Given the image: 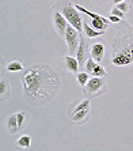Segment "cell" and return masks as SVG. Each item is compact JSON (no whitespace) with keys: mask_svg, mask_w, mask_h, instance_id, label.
<instances>
[{"mask_svg":"<svg viewBox=\"0 0 133 151\" xmlns=\"http://www.w3.org/2000/svg\"><path fill=\"white\" fill-rule=\"evenodd\" d=\"M25 101L31 106L49 104L60 88V76L46 64H34L21 76Z\"/></svg>","mask_w":133,"mask_h":151,"instance_id":"1","label":"cell"},{"mask_svg":"<svg viewBox=\"0 0 133 151\" xmlns=\"http://www.w3.org/2000/svg\"><path fill=\"white\" fill-rule=\"evenodd\" d=\"M105 44L109 60L114 67H129L133 64V26L126 19L112 23L105 32Z\"/></svg>","mask_w":133,"mask_h":151,"instance_id":"2","label":"cell"},{"mask_svg":"<svg viewBox=\"0 0 133 151\" xmlns=\"http://www.w3.org/2000/svg\"><path fill=\"white\" fill-rule=\"evenodd\" d=\"M53 11H57L61 15H64L68 23L71 26H74L79 33H83V18L79 14V11L75 6L71 4L69 0H57L54 6H53Z\"/></svg>","mask_w":133,"mask_h":151,"instance_id":"3","label":"cell"},{"mask_svg":"<svg viewBox=\"0 0 133 151\" xmlns=\"http://www.w3.org/2000/svg\"><path fill=\"white\" fill-rule=\"evenodd\" d=\"M109 87L106 83V76H92L87 84L82 87V91L84 94V98H95L98 95H102L103 93H107Z\"/></svg>","mask_w":133,"mask_h":151,"instance_id":"4","label":"cell"},{"mask_svg":"<svg viewBox=\"0 0 133 151\" xmlns=\"http://www.w3.org/2000/svg\"><path fill=\"white\" fill-rule=\"evenodd\" d=\"M29 123V116L26 112H16L11 113L6 117V127L10 135H16L19 134Z\"/></svg>","mask_w":133,"mask_h":151,"instance_id":"5","label":"cell"},{"mask_svg":"<svg viewBox=\"0 0 133 151\" xmlns=\"http://www.w3.org/2000/svg\"><path fill=\"white\" fill-rule=\"evenodd\" d=\"M90 46H91L90 38L86 37L83 33H80V44H79V48H77V50H76V55H75L77 61H79L80 68L86 67V61H87L88 57L91 56V55H90Z\"/></svg>","mask_w":133,"mask_h":151,"instance_id":"6","label":"cell"},{"mask_svg":"<svg viewBox=\"0 0 133 151\" xmlns=\"http://www.w3.org/2000/svg\"><path fill=\"white\" fill-rule=\"evenodd\" d=\"M64 38H65L66 45H68V55H71V56L76 55V50L79 48V44H80V33L77 32L74 26L68 25Z\"/></svg>","mask_w":133,"mask_h":151,"instance_id":"7","label":"cell"},{"mask_svg":"<svg viewBox=\"0 0 133 151\" xmlns=\"http://www.w3.org/2000/svg\"><path fill=\"white\" fill-rule=\"evenodd\" d=\"M60 65L63 67V70H65L66 72H71V74L76 75L80 70V65H79V61H77L76 56H71V55H66L63 59H60Z\"/></svg>","mask_w":133,"mask_h":151,"instance_id":"8","label":"cell"},{"mask_svg":"<svg viewBox=\"0 0 133 151\" xmlns=\"http://www.w3.org/2000/svg\"><path fill=\"white\" fill-rule=\"evenodd\" d=\"M53 25H54V29L56 32L60 34V37H65V33H66V27H68V21H66L64 15H61L60 12L57 11H53Z\"/></svg>","mask_w":133,"mask_h":151,"instance_id":"9","label":"cell"},{"mask_svg":"<svg viewBox=\"0 0 133 151\" xmlns=\"http://www.w3.org/2000/svg\"><path fill=\"white\" fill-rule=\"evenodd\" d=\"M105 53H106V45L103 42H94L90 46V55L91 57L97 61V63H102L105 60Z\"/></svg>","mask_w":133,"mask_h":151,"instance_id":"10","label":"cell"},{"mask_svg":"<svg viewBox=\"0 0 133 151\" xmlns=\"http://www.w3.org/2000/svg\"><path fill=\"white\" fill-rule=\"evenodd\" d=\"M90 102H91V99H90V98L77 99V101H74L69 106H68V110H66V116L71 119V117L74 116L75 113H77V112H80V110H83V109H87V108H90Z\"/></svg>","mask_w":133,"mask_h":151,"instance_id":"11","label":"cell"},{"mask_svg":"<svg viewBox=\"0 0 133 151\" xmlns=\"http://www.w3.org/2000/svg\"><path fill=\"white\" fill-rule=\"evenodd\" d=\"M83 34L86 35V37H88V38H98V37L105 35V32H98V30H95V29L84 19L83 21Z\"/></svg>","mask_w":133,"mask_h":151,"instance_id":"12","label":"cell"},{"mask_svg":"<svg viewBox=\"0 0 133 151\" xmlns=\"http://www.w3.org/2000/svg\"><path fill=\"white\" fill-rule=\"evenodd\" d=\"M88 116H90V108H87V109H83V110H80V112L75 113V114L71 117L69 120H71V123H72V124H76V125H79V124L87 123Z\"/></svg>","mask_w":133,"mask_h":151,"instance_id":"13","label":"cell"},{"mask_svg":"<svg viewBox=\"0 0 133 151\" xmlns=\"http://www.w3.org/2000/svg\"><path fill=\"white\" fill-rule=\"evenodd\" d=\"M11 98V86L8 79H1L0 82V99L7 101Z\"/></svg>","mask_w":133,"mask_h":151,"instance_id":"14","label":"cell"},{"mask_svg":"<svg viewBox=\"0 0 133 151\" xmlns=\"http://www.w3.org/2000/svg\"><path fill=\"white\" fill-rule=\"evenodd\" d=\"M4 68H6V71H8V72H19V71L23 70V64H22L21 60H10L6 65H4Z\"/></svg>","mask_w":133,"mask_h":151,"instance_id":"15","label":"cell"},{"mask_svg":"<svg viewBox=\"0 0 133 151\" xmlns=\"http://www.w3.org/2000/svg\"><path fill=\"white\" fill-rule=\"evenodd\" d=\"M16 146L19 148H29L31 146V136L30 135H22L16 140Z\"/></svg>","mask_w":133,"mask_h":151,"instance_id":"16","label":"cell"},{"mask_svg":"<svg viewBox=\"0 0 133 151\" xmlns=\"http://www.w3.org/2000/svg\"><path fill=\"white\" fill-rule=\"evenodd\" d=\"M76 81H77V83H79V86H80V87H84V86L87 84V82L90 81V74H88V72H86V71L77 72V74H76Z\"/></svg>","mask_w":133,"mask_h":151,"instance_id":"17","label":"cell"},{"mask_svg":"<svg viewBox=\"0 0 133 151\" xmlns=\"http://www.w3.org/2000/svg\"><path fill=\"white\" fill-rule=\"evenodd\" d=\"M90 75H91V76H107V72H106L105 67L101 65V63H98L97 64V67L92 70V72Z\"/></svg>","mask_w":133,"mask_h":151,"instance_id":"18","label":"cell"},{"mask_svg":"<svg viewBox=\"0 0 133 151\" xmlns=\"http://www.w3.org/2000/svg\"><path fill=\"white\" fill-rule=\"evenodd\" d=\"M97 61H95L94 59H92L91 56L87 59V61H86V67H84V70H86V72H88V74H91L92 70H94L95 67H97Z\"/></svg>","mask_w":133,"mask_h":151,"instance_id":"19","label":"cell"},{"mask_svg":"<svg viewBox=\"0 0 133 151\" xmlns=\"http://www.w3.org/2000/svg\"><path fill=\"white\" fill-rule=\"evenodd\" d=\"M116 7L118 8V10H121V11H122V12H125V14H126V12H128V11L130 10V4H129V3H128V1H126V0H125V1H122V3H118V4H116Z\"/></svg>","mask_w":133,"mask_h":151,"instance_id":"20","label":"cell"},{"mask_svg":"<svg viewBox=\"0 0 133 151\" xmlns=\"http://www.w3.org/2000/svg\"><path fill=\"white\" fill-rule=\"evenodd\" d=\"M110 14H112V15H116V17L121 18V19H125V12H122L121 10H118L116 6H113V7H112V10H110Z\"/></svg>","mask_w":133,"mask_h":151,"instance_id":"21","label":"cell"},{"mask_svg":"<svg viewBox=\"0 0 133 151\" xmlns=\"http://www.w3.org/2000/svg\"><path fill=\"white\" fill-rule=\"evenodd\" d=\"M107 19H109V21H110V22H112V23H118V22H121V21H122L121 18L116 17V15H112V14H110V15H109V17H107Z\"/></svg>","mask_w":133,"mask_h":151,"instance_id":"22","label":"cell"},{"mask_svg":"<svg viewBox=\"0 0 133 151\" xmlns=\"http://www.w3.org/2000/svg\"><path fill=\"white\" fill-rule=\"evenodd\" d=\"M122 1H125V0H113V3H114V4H118V3H122Z\"/></svg>","mask_w":133,"mask_h":151,"instance_id":"23","label":"cell"}]
</instances>
